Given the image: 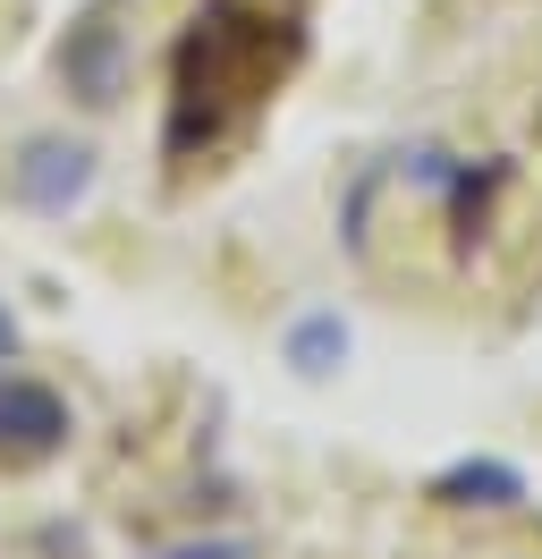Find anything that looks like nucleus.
Wrapping results in <instances>:
<instances>
[{
    "mask_svg": "<svg viewBox=\"0 0 542 559\" xmlns=\"http://www.w3.org/2000/svg\"><path fill=\"white\" fill-rule=\"evenodd\" d=\"M60 76H68V94H76V103H94V110L119 103V85H128V35L110 26V9H94V17L68 35Z\"/></svg>",
    "mask_w": 542,
    "mask_h": 559,
    "instance_id": "f257e3e1",
    "label": "nucleus"
},
{
    "mask_svg": "<svg viewBox=\"0 0 542 559\" xmlns=\"http://www.w3.org/2000/svg\"><path fill=\"white\" fill-rule=\"evenodd\" d=\"M85 187H94V153H85V144H60V136L26 144V162H17V195H26L34 212L85 204Z\"/></svg>",
    "mask_w": 542,
    "mask_h": 559,
    "instance_id": "f03ea898",
    "label": "nucleus"
},
{
    "mask_svg": "<svg viewBox=\"0 0 542 559\" xmlns=\"http://www.w3.org/2000/svg\"><path fill=\"white\" fill-rule=\"evenodd\" d=\"M0 441L26 450V457L60 450V441H68V407L43 382H0Z\"/></svg>",
    "mask_w": 542,
    "mask_h": 559,
    "instance_id": "7ed1b4c3",
    "label": "nucleus"
},
{
    "mask_svg": "<svg viewBox=\"0 0 542 559\" xmlns=\"http://www.w3.org/2000/svg\"><path fill=\"white\" fill-rule=\"evenodd\" d=\"M433 500H449V509H517V500H526V475H517L508 457H458V466L433 475Z\"/></svg>",
    "mask_w": 542,
    "mask_h": 559,
    "instance_id": "20e7f679",
    "label": "nucleus"
},
{
    "mask_svg": "<svg viewBox=\"0 0 542 559\" xmlns=\"http://www.w3.org/2000/svg\"><path fill=\"white\" fill-rule=\"evenodd\" d=\"M280 356L297 365L305 382H331L339 365H347V314H331V306L297 314V322H288V340H280Z\"/></svg>",
    "mask_w": 542,
    "mask_h": 559,
    "instance_id": "39448f33",
    "label": "nucleus"
},
{
    "mask_svg": "<svg viewBox=\"0 0 542 559\" xmlns=\"http://www.w3.org/2000/svg\"><path fill=\"white\" fill-rule=\"evenodd\" d=\"M153 559H255V534H203V543H169Z\"/></svg>",
    "mask_w": 542,
    "mask_h": 559,
    "instance_id": "423d86ee",
    "label": "nucleus"
},
{
    "mask_svg": "<svg viewBox=\"0 0 542 559\" xmlns=\"http://www.w3.org/2000/svg\"><path fill=\"white\" fill-rule=\"evenodd\" d=\"M9 348H17V322H9V314H0V356H9Z\"/></svg>",
    "mask_w": 542,
    "mask_h": 559,
    "instance_id": "0eeeda50",
    "label": "nucleus"
}]
</instances>
